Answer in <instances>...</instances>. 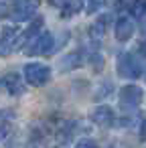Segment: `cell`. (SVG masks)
Here are the masks:
<instances>
[{
	"label": "cell",
	"mask_w": 146,
	"mask_h": 148,
	"mask_svg": "<svg viewBox=\"0 0 146 148\" xmlns=\"http://www.w3.org/2000/svg\"><path fill=\"white\" fill-rule=\"evenodd\" d=\"M126 6H128L130 14L136 16V18H140V16L146 14V2H132V4H126Z\"/></svg>",
	"instance_id": "7c38bea8"
},
{
	"label": "cell",
	"mask_w": 146,
	"mask_h": 148,
	"mask_svg": "<svg viewBox=\"0 0 146 148\" xmlns=\"http://www.w3.org/2000/svg\"><path fill=\"white\" fill-rule=\"evenodd\" d=\"M0 87L4 91H8L10 95H21L25 91V85H23L19 73H6L2 79H0Z\"/></svg>",
	"instance_id": "52a82bcc"
},
{
	"label": "cell",
	"mask_w": 146,
	"mask_h": 148,
	"mask_svg": "<svg viewBox=\"0 0 146 148\" xmlns=\"http://www.w3.org/2000/svg\"><path fill=\"white\" fill-rule=\"evenodd\" d=\"M104 31H106V18H97V21L91 25V29H89V37H91L93 41H99V39L104 37Z\"/></svg>",
	"instance_id": "8fae6325"
},
{
	"label": "cell",
	"mask_w": 146,
	"mask_h": 148,
	"mask_svg": "<svg viewBox=\"0 0 146 148\" xmlns=\"http://www.w3.org/2000/svg\"><path fill=\"white\" fill-rule=\"evenodd\" d=\"M140 51H142V55H146V41L142 43V47H140Z\"/></svg>",
	"instance_id": "ac0fdd59"
},
{
	"label": "cell",
	"mask_w": 146,
	"mask_h": 148,
	"mask_svg": "<svg viewBox=\"0 0 146 148\" xmlns=\"http://www.w3.org/2000/svg\"><path fill=\"white\" fill-rule=\"evenodd\" d=\"M134 35V23L130 16H122L116 23V39L118 41H128Z\"/></svg>",
	"instance_id": "ba28073f"
},
{
	"label": "cell",
	"mask_w": 146,
	"mask_h": 148,
	"mask_svg": "<svg viewBox=\"0 0 146 148\" xmlns=\"http://www.w3.org/2000/svg\"><path fill=\"white\" fill-rule=\"evenodd\" d=\"M53 45H55L53 35L43 31L37 39H33V41L29 43V49H25V53L31 55V57H35V55H49V53L53 51Z\"/></svg>",
	"instance_id": "7a4b0ae2"
},
{
	"label": "cell",
	"mask_w": 146,
	"mask_h": 148,
	"mask_svg": "<svg viewBox=\"0 0 146 148\" xmlns=\"http://www.w3.org/2000/svg\"><path fill=\"white\" fill-rule=\"evenodd\" d=\"M51 77V71L47 65H41V63H29L25 67V79L31 83V85H45Z\"/></svg>",
	"instance_id": "277c9868"
},
{
	"label": "cell",
	"mask_w": 146,
	"mask_h": 148,
	"mask_svg": "<svg viewBox=\"0 0 146 148\" xmlns=\"http://www.w3.org/2000/svg\"><path fill=\"white\" fill-rule=\"evenodd\" d=\"M87 8H89V10L93 12V10H97V8H101V2H89V4H87Z\"/></svg>",
	"instance_id": "2e32d148"
},
{
	"label": "cell",
	"mask_w": 146,
	"mask_h": 148,
	"mask_svg": "<svg viewBox=\"0 0 146 148\" xmlns=\"http://www.w3.org/2000/svg\"><path fill=\"white\" fill-rule=\"evenodd\" d=\"M75 148H97V144L93 140H89V138H83V140H79L75 144Z\"/></svg>",
	"instance_id": "5bb4252c"
},
{
	"label": "cell",
	"mask_w": 146,
	"mask_h": 148,
	"mask_svg": "<svg viewBox=\"0 0 146 148\" xmlns=\"http://www.w3.org/2000/svg\"><path fill=\"white\" fill-rule=\"evenodd\" d=\"M55 6H59L63 10V16H71V14H75L77 10L83 8L81 2H55Z\"/></svg>",
	"instance_id": "30bf717a"
},
{
	"label": "cell",
	"mask_w": 146,
	"mask_h": 148,
	"mask_svg": "<svg viewBox=\"0 0 146 148\" xmlns=\"http://www.w3.org/2000/svg\"><path fill=\"white\" fill-rule=\"evenodd\" d=\"M4 12H6V4H2V2H0V18L4 16Z\"/></svg>",
	"instance_id": "e0dca14e"
},
{
	"label": "cell",
	"mask_w": 146,
	"mask_h": 148,
	"mask_svg": "<svg viewBox=\"0 0 146 148\" xmlns=\"http://www.w3.org/2000/svg\"><path fill=\"white\" fill-rule=\"evenodd\" d=\"M91 120H93L97 126H112V122H114V112H112V108H108V106H99V108H95V110L91 112Z\"/></svg>",
	"instance_id": "9c48e42d"
},
{
	"label": "cell",
	"mask_w": 146,
	"mask_h": 148,
	"mask_svg": "<svg viewBox=\"0 0 146 148\" xmlns=\"http://www.w3.org/2000/svg\"><path fill=\"white\" fill-rule=\"evenodd\" d=\"M8 132H10V128H8L6 124H0V142H2V140L8 136Z\"/></svg>",
	"instance_id": "9a60e30c"
},
{
	"label": "cell",
	"mask_w": 146,
	"mask_h": 148,
	"mask_svg": "<svg viewBox=\"0 0 146 148\" xmlns=\"http://www.w3.org/2000/svg\"><path fill=\"white\" fill-rule=\"evenodd\" d=\"M19 41H21V33H19V29H14V27H6V29L2 31V35H0V57L10 55V53L16 49Z\"/></svg>",
	"instance_id": "5b68a950"
},
{
	"label": "cell",
	"mask_w": 146,
	"mask_h": 148,
	"mask_svg": "<svg viewBox=\"0 0 146 148\" xmlns=\"http://www.w3.org/2000/svg\"><path fill=\"white\" fill-rule=\"evenodd\" d=\"M118 73L126 79H138L140 73H142V67L138 63V59L132 55V53H124L120 59H118Z\"/></svg>",
	"instance_id": "6da1fadb"
},
{
	"label": "cell",
	"mask_w": 146,
	"mask_h": 148,
	"mask_svg": "<svg viewBox=\"0 0 146 148\" xmlns=\"http://www.w3.org/2000/svg\"><path fill=\"white\" fill-rule=\"evenodd\" d=\"M142 101V89L138 85H124L120 89V103L124 108H136Z\"/></svg>",
	"instance_id": "8992f818"
},
{
	"label": "cell",
	"mask_w": 146,
	"mask_h": 148,
	"mask_svg": "<svg viewBox=\"0 0 146 148\" xmlns=\"http://www.w3.org/2000/svg\"><path fill=\"white\" fill-rule=\"evenodd\" d=\"M79 57H81L79 53L67 55V57L61 61V63H63V65H61V69H73V67H77V65H79V63H77V61H79Z\"/></svg>",
	"instance_id": "4fadbf2b"
},
{
	"label": "cell",
	"mask_w": 146,
	"mask_h": 148,
	"mask_svg": "<svg viewBox=\"0 0 146 148\" xmlns=\"http://www.w3.org/2000/svg\"><path fill=\"white\" fill-rule=\"evenodd\" d=\"M37 2H27V0H19V2L10 4V18L12 23H25L37 14Z\"/></svg>",
	"instance_id": "3957f363"
}]
</instances>
